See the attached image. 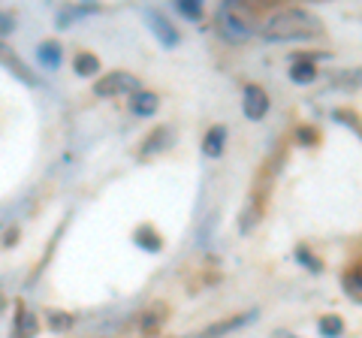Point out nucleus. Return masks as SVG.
I'll return each instance as SVG.
<instances>
[{
    "mask_svg": "<svg viewBox=\"0 0 362 338\" xmlns=\"http://www.w3.org/2000/svg\"><path fill=\"white\" fill-rule=\"evenodd\" d=\"M40 332V317L37 311H30L25 302L16 305V317H13V338H37Z\"/></svg>",
    "mask_w": 362,
    "mask_h": 338,
    "instance_id": "nucleus-8",
    "label": "nucleus"
},
{
    "mask_svg": "<svg viewBox=\"0 0 362 338\" xmlns=\"http://www.w3.org/2000/svg\"><path fill=\"white\" fill-rule=\"evenodd\" d=\"M37 61L45 66V70H61L64 64V49L58 40H42L37 46Z\"/></svg>",
    "mask_w": 362,
    "mask_h": 338,
    "instance_id": "nucleus-11",
    "label": "nucleus"
},
{
    "mask_svg": "<svg viewBox=\"0 0 362 338\" xmlns=\"http://www.w3.org/2000/svg\"><path fill=\"white\" fill-rule=\"evenodd\" d=\"M341 290L350 302H359L362 305V263H356L354 269H347L341 278Z\"/></svg>",
    "mask_w": 362,
    "mask_h": 338,
    "instance_id": "nucleus-14",
    "label": "nucleus"
},
{
    "mask_svg": "<svg viewBox=\"0 0 362 338\" xmlns=\"http://www.w3.org/2000/svg\"><path fill=\"white\" fill-rule=\"evenodd\" d=\"M13 30H16V16H13V13H4V9H0V40L9 37Z\"/></svg>",
    "mask_w": 362,
    "mask_h": 338,
    "instance_id": "nucleus-26",
    "label": "nucleus"
},
{
    "mask_svg": "<svg viewBox=\"0 0 362 338\" xmlns=\"http://www.w3.org/2000/svg\"><path fill=\"white\" fill-rule=\"evenodd\" d=\"M175 145V127H169V124H157V127L148 133V136L142 139L139 145V154L142 157H154V154H163Z\"/></svg>",
    "mask_w": 362,
    "mask_h": 338,
    "instance_id": "nucleus-7",
    "label": "nucleus"
},
{
    "mask_svg": "<svg viewBox=\"0 0 362 338\" xmlns=\"http://www.w3.org/2000/svg\"><path fill=\"white\" fill-rule=\"evenodd\" d=\"M332 118L341 124V127L354 130L356 136H359V142H362V115H359V112H354V109H335V112H332Z\"/></svg>",
    "mask_w": 362,
    "mask_h": 338,
    "instance_id": "nucleus-18",
    "label": "nucleus"
},
{
    "mask_svg": "<svg viewBox=\"0 0 362 338\" xmlns=\"http://www.w3.org/2000/svg\"><path fill=\"white\" fill-rule=\"evenodd\" d=\"M214 25H218V33L226 42H247L254 37V16L245 4H223L214 16Z\"/></svg>",
    "mask_w": 362,
    "mask_h": 338,
    "instance_id": "nucleus-2",
    "label": "nucleus"
},
{
    "mask_svg": "<svg viewBox=\"0 0 362 338\" xmlns=\"http://www.w3.org/2000/svg\"><path fill=\"white\" fill-rule=\"evenodd\" d=\"M320 33H323L320 16L302 6L278 9L259 28V37L266 42H305V40H317Z\"/></svg>",
    "mask_w": 362,
    "mask_h": 338,
    "instance_id": "nucleus-1",
    "label": "nucleus"
},
{
    "mask_svg": "<svg viewBox=\"0 0 362 338\" xmlns=\"http://www.w3.org/2000/svg\"><path fill=\"white\" fill-rule=\"evenodd\" d=\"M142 16H145V21H148L151 33L157 37V42H160L163 49H175L178 42H181V33H178V28H173V21H169L163 13H157L154 6H148Z\"/></svg>",
    "mask_w": 362,
    "mask_h": 338,
    "instance_id": "nucleus-4",
    "label": "nucleus"
},
{
    "mask_svg": "<svg viewBox=\"0 0 362 338\" xmlns=\"http://www.w3.org/2000/svg\"><path fill=\"white\" fill-rule=\"evenodd\" d=\"M175 13L187 21H202V4L199 0H175Z\"/></svg>",
    "mask_w": 362,
    "mask_h": 338,
    "instance_id": "nucleus-22",
    "label": "nucleus"
},
{
    "mask_svg": "<svg viewBox=\"0 0 362 338\" xmlns=\"http://www.w3.org/2000/svg\"><path fill=\"white\" fill-rule=\"evenodd\" d=\"M163 314H166V308L160 305V308H148V311H145L142 314V320H139V330L145 332V335H151L154 330H160V326H163Z\"/></svg>",
    "mask_w": 362,
    "mask_h": 338,
    "instance_id": "nucleus-21",
    "label": "nucleus"
},
{
    "mask_svg": "<svg viewBox=\"0 0 362 338\" xmlns=\"http://www.w3.org/2000/svg\"><path fill=\"white\" fill-rule=\"evenodd\" d=\"M223 148H226V127L223 124H214V127L206 133V139H202V154L218 161V157L223 154Z\"/></svg>",
    "mask_w": 362,
    "mask_h": 338,
    "instance_id": "nucleus-13",
    "label": "nucleus"
},
{
    "mask_svg": "<svg viewBox=\"0 0 362 338\" xmlns=\"http://www.w3.org/2000/svg\"><path fill=\"white\" fill-rule=\"evenodd\" d=\"M100 70H103V64H100V58H97V54L94 52H78L76 54V58H73V73L76 76H100Z\"/></svg>",
    "mask_w": 362,
    "mask_h": 338,
    "instance_id": "nucleus-15",
    "label": "nucleus"
},
{
    "mask_svg": "<svg viewBox=\"0 0 362 338\" xmlns=\"http://www.w3.org/2000/svg\"><path fill=\"white\" fill-rule=\"evenodd\" d=\"M157 109H160V97H157L154 91H136L133 97H130V112L136 118H151V115H157Z\"/></svg>",
    "mask_w": 362,
    "mask_h": 338,
    "instance_id": "nucleus-10",
    "label": "nucleus"
},
{
    "mask_svg": "<svg viewBox=\"0 0 362 338\" xmlns=\"http://www.w3.org/2000/svg\"><path fill=\"white\" fill-rule=\"evenodd\" d=\"M0 311H4V302H0Z\"/></svg>",
    "mask_w": 362,
    "mask_h": 338,
    "instance_id": "nucleus-28",
    "label": "nucleus"
},
{
    "mask_svg": "<svg viewBox=\"0 0 362 338\" xmlns=\"http://www.w3.org/2000/svg\"><path fill=\"white\" fill-rule=\"evenodd\" d=\"M296 139L305 145V148H314V145L320 142V133H317L314 127H308V124H302V127L296 130Z\"/></svg>",
    "mask_w": 362,
    "mask_h": 338,
    "instance_id": "nucleus-25",
    "label": "nucleus"
},
{
    "mask_svg": "<svg viewBox=\"0 0 362 338\" xmlns=\"http://www.w3.org/2000/svg\"><path fill=\"white\" fill-rule=\"evenodd\" d=\"M251 320H257V311L235 314V317H230V320H218V323H211L209 330H202V332H199V338H221V335H226V332L242 330V326H247Z\"/></svg>",
    "mask_w": 362,
    "mask_h": 338,
    "instance_id": "nucleus-9",
    "label": "nucleus"
},
{
    "mask_svg": "<svg viewBox=\"0 0 362 338\" xmlns=\"http://www.w3.org/2000/svg\"><path fill=\"white\" fill-rule=\"evenodd\" d=\"M332 85L335 88H362V66H356V70H347V73H335Z\"/></svg>",
    "mask_w": 362,
    "mask_h": 338,
    "instance_id": "nucleus-24",
    "label": "nucleus"
},
{
    "mask_svg": "<svg viewBox=\"0 0 362 338\" xmlns=\"http://www.w3.org/2000/svg\"><path fill=\"white\" fill-rule=\"evenodd\" d=\"M94 13H100V6H97V4H88V6H66V9H61L58 18H54V21H58V28H61V30H66L76 18H82V16H94Z\"/></svg>",
    "mask_w": 362,
    "mask_h": 338,
    "instance_id": "nucleus-17",
    "label": "nucleus"
},
{
    "mask_svg": "<svg viewBox=\"0 0 362 338\" xmlns=\"http://www.w3.org/2000/svg\"><path fill=\"white\" fill-rule=\"evenodd\" d=\"M317 66L314 64H308V61H293L290 64V82L293 85H311V82H317Z\"/></svg>",
    "mask_w": 362,
    "mask_h": 338,
    "instance_id": "nucleus-16",
    "label": "nucleus"
},
{
    "mask_svg": "<svg viewBox=\"0 0 362 338\" xmlns=\"http://www.w3.org/2000/svg\"><path fill=\"white\" fill-rule=\"evenodd\" d=\"M0 66H4V70H6L9 76H16L21 85H28V88H37V85H40V78L33 76V70H30V66H28L25 61L18 58V54H16L13 49L6 46L4 40H0Z\"/></svg>",
    "mask_w": 362,
    "mask_h": 338,
    "instance_id": "nucleus-6",
    "label": "nucleus"
},
{
    "mask_svg": "<svg viewBox=\"0 0 362 338\" xmlns=\"http://www.w3.org/2000/svg\"><path fill=\"white\" fill-rule=\"evenodd\" d=\"M269 109H272V100L266 94V88L245 85V91H242V112H245V118L247 121H263L269 115Z\"/></svg>",
    "mask_w": 362,
    "mask_h": 338,
    "instance_id": "nucleus-5",
    "label": "nucleus"
},
{
    "mask_svg": "<svg viewBox=\"0 0 362 338\" xmlns=\"http://www.w3.org/2000/svg\"><path fill=\"white\" fill-rule=\"evenodd\" d=\"M272 338H299V335H293L287 330H278V332H272Z\"/></svg>",
    "mask_w": 362,
    "mask_h": 338,
    "instance_id": "nucleus-27",
    "label": "nucleus"
},
{
    "mask_svg": "<svg viewBox=\"0 0 362 338\" xmlns=\"http://www.w3.org/2000/svg\"><path fill=\"white\" fill-rule=\"evenodd\" d=\"M133 242L142 247V251H148V254H160L163 251V235L157 233L151 223H142V227H136L133 230Z\"/></svg>",
    "mask_w": 362,
    "mask_h": 338,
    "instance_id": "nucleus-12",
    "label": "nucleus"
},
{
    "mask_svg": "<svg viewBox=\"0 0 362 338\" xmlns=\"http://www.w3.org/2000/svg\"><path fill=\"white\" fill-rule=\"evenodd\" d=\"M45 317H49V330L52 332H66L76 323L73 314H66V311H45Z\"/></svg>",
    "mask_w": 362,
    "mask_h": 338,
    "instance_id": "nucleus-23",
    "label": "nucleus"
},
{
    "mask_svg": "<svg viewBox=\"0 0 362 338\" xmlns=\"http://www.w3.org/2000/svg\"><path fill=\"white\" fill-rule=\"evenodd\" d=\"M136 91H142V85H139V78H136L133 73L127 70H112L109 76H100L97 82H94V94L97 97H121V94H127L133 97Z\"/></svg>",
    "mask_w": 362,
    "mask_h": 338,
    "instance_id": "nucleus-3",
    "label": "nucleus"
},
{
    "mask_svg": "<svg viewBox=\"0 0 362 338\" xmlns=\"http://www.w3.org/2000/svg\"><path fill=\"white\" fill-rule=\"evenodd\" d=\"M317 330H320L323 338H341L344 335V320L338 317V314H326V317H320V323H317Z\"/></svg>",
    "mask_w": 362,
    "mask_h": 338,
    "instance_id": "nucleus-19",
    "label": "nucleus"
},
{
    "mask_svg": "<svg viewBox=\"0 0 362 338\" xmlns=\"http://www.w3.org/2000/svg\"><path fill=\"white\" fill-rule=\"evenodd\" d=\"M293 257H296V260L305 266V269H308V272H323V260H320V257H317V254H311V247L308 245H296V251H293Z\"/></svg>",
    "mask_w": 362,
    "mask_h": 338,
    "instance_id": "nucleus-20",
    "label": "nucleus"
}]
</instances>
